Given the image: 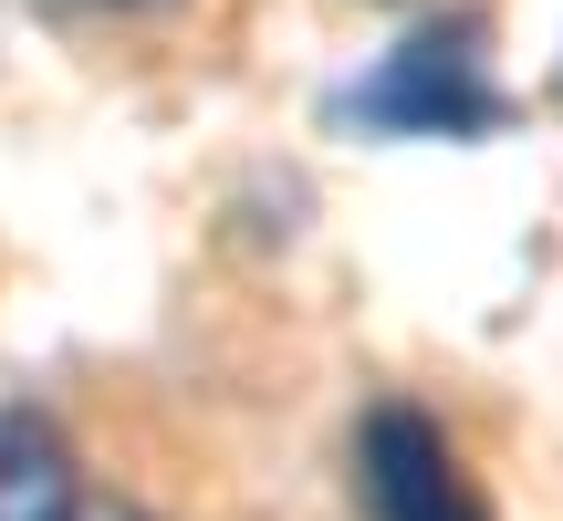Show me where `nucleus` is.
I'll return each instance as SVG.
<instances>
[{"mask_svg": "<svg viewBox=\"0 0 563 521\" xmlns=\"http://www.w3.org/2000/svg\"><path fill=\"white\" fill-rule=\"evenodd\" d=\"M74 521H157V511H146L136 490H84V511H74Z\"/></svg>", "mask_w": 563, "mask_h": 521, "instance_id": "4", "label": "nucleus"}, {"mask_svg": "<svg viewBox=\"0 0 563 521\" xmlns=\"http://www.w3.org/2000/svg\"><path fill=\"white\" fill-rule=\"evenodd\" d=\"M355 115L386 125V136H481V125H501V84H490L481 21H428L418 42H397L355 84Z\"/></svg>", "mask_w": 563, "mask_h": 521, "instance_id": "1", "label": "nucleus"}, {"mask_svg": "<svg viewBox=\"0 0 563 521\" xmlns=\"http://www.w3.org/2000/svg\"><path fill=\"white\" fill-rule=\"evenodd\" d=\"M84 511V469L42 407H0V521H74Z\"/></svg>", "mask_w": 563, "mask_h": 521, "instance_id": "3", "label": "nucleus"}, {"mask_svg": "<svg viewBox=\"0 0 563 521\" xmlns=\"http://www.w3.org/2000/svg\"><path fill=\"white\" fill-rule=\"evenodd\" d=\"M355 511L365 521H490L460 439H449L428 407H407V397H386V407L355 418Z\"/></svg>", "mask_w": 563, "mask_h": 521, "instance_id": "2", "label": "nucleus"}]
</instances>
